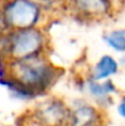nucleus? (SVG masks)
I'll return each mask as SVG.
<instances>
[{"label": "nucleus", "instance_id": "4", "mask_svg": "<svg viewBox=\"0 0 125 126\" xmlns=\"http://www.w3.org/2000/svg\"><path fill=\"white\" fill-rule=\"evenodd\" d=\"M32 115L39 126H66L69 105L60 98H48L36 105Z\"/></svg>", "mask_w": 125, "mask_h": 126}, {"label": "nucleus", "instance_id": "3", "mask_svg": "<svg viewBox=\"0 0 125 126\" xmlns=\"http://www.w3.org/2000/svg\"><path fill=\"white\" fill-rule=\"evenodd\" d=\"M47 12L32 0H6L0 2V32L38 28Z\"/></svg>", "mask_w": 125, "mask_h": 126}, {"label": "nucleus", "instance_id": "14", "mask_svg": "<svg viewBox=\"0 0 125 126\" xmlns=\"http://www.w3.org/2000/svg\"><path fill=\"white\" fill-rule=\"evenodd\" d=\"M1 1H6V0H0V2H1Z\"/></svg>", "mask_w": 125, "mask_h": 126}, {"label": "nucleus", "instance_id": "10", "mask_svg": "<svg viewBox=\"0 0 125 126\" xmlns=\"http://www.w3.org/2000/svg\"><path fill=\"white\" fill-rule=\"evenodd\" d=\"M32 1L36 2L38 6H41L45 12H49V11L55 10V9L59 7V5L61 4L60 0H32ZM61 5H63V4H61Z\"/></svg>", "mask_w": 125, "mask_h": 126}, {"label": "nucleus", "instance_id": "7", "mask_svg": "<svg viewBox=\"0 0 125 126\" xmlns=\"http://www.w3.org/2000/svg\"><path fill=\"white\" fill-rule=\"evenodd\" d=\"M83 89L99 107L110 104L112 95L117 92V87L112 80L93 81L91 79H86L83 82Z\"/></svg>", "mask_w": 125, "mask_h": 126}, {"label": "nucleus", "instance_id": "2", "mask_svg": "<svg viewBox=\"0 0 125 126\" xmlns=\"http://www.w3.org/2000/svg\"><path fill=\"white\" fill-rule=\"evenodd\" d=\"M48 39L41 27L0 32V61L6 64L47 55Z\"/></svg>", "mask_w": 125, "mask_h": 126}, {"label": "nucleus", "instance_id": "11", "mask_svg": "<svg viewBox=\"0 0 125 126\" xmlns=\"http://www.w3.org/2000/svg\"><path fill=\"white\" fill-rule=\"evenodd\" d=\"M117 111L118 114L120 115V118H123L125 120V97H123L119 103H118V107H117Z\"/></svg>", "mask_w": 125, "mask_h": 126}, {"label": "nucleus", "instance_id": "5", "mask_svg": "<svg viewBox=\"0 0 125 126\" xmlns=\"http://www.w3.org/2000/svg\"><path fill=\"white\" fill-rule=\"evenodd\" d=\"M69 10L83 21H101L113 14V0H69Z\"/></svg>", "mask_w": 125, "mask_h": 126}, {"label": "nucleus", "instance_id": "12", "mask_svg": "<svg viewBox=\"0 0 125 126\" xmlns=\"http://www.w3.org/2000/svg\"><path fill=\"white\" fill-rule=\"evenodd\" d=\"M119 66H123L125 69V53L123 54V56H122L120 60H119Z\"/></svg>", "mask_w": 125, "mask_h": 126}, {"label": "nucleus", "instance_id": "9", "mask_svg": "<svg viewBox=\"0 0 125 126\" xmlns=\"http://www.w3.org/2000/svg\"><path fill=\"white\" fill-rule=\"evenodd\" d=\"M103 41L113 50L125 53V28H118L108 32L103 37Z\"/></svg>", "mask_w": 125, "mask_h": 126}, {"label": "nucleus", "instance_id": "6", "mask_svg": "<svg viewBox=\"0 0 125 126\" xmlns=\"http://www.w3.org/2000/svg\"><path fill=\"white\" fill-rule=\"evenodd\" d=\"M102 110L92 103L77 99L69 105V118L66 126H104Z\"/></svg>", "mask_w": 125, "mask_h": 126}, {"label": "nucleus", "instance_id": "8", "mask_svg": "<svg viewBox=\"0 0 125 126\" xmlns=\"http://www.w3.org/2000/svg\"><path fill=\"white\" fill-rule=\"evenodd\" d=\"M119 71V61L109 55H102L98 61L93 65V67L89 71V76L88 79L93 80V81H106V80H110L112 76L117 75Z\"/></svg>", "mask_w": 125, "mask_h": 126}, {"label": "nucleus", "instance_id": "1", "mask_svg": "<svg viewBox=\"0 0 125 126\" xmlns=\"http://www.w3.org/2000/svg\"><path fill=\"white\" fill-rule=\"evenodd\" d=\"M2 76L11 92L21 98L45 93L60 77L59 70L47 55L15 60L2 65Z\"/></svg>", "mask_w": 125, "mask_h": 126}, {"label": "nucleus", "instance_id": "13", "mask_svg": "<svg viewBox=\"0 0 125 126\" xmlns=\"http://www.w3.org/2000/svg\"><path fill=\"white\" fill-rule=\"evenodd\" d=\"M60 1H61V4H63V5H66V4L69 2V0H60Z\"/></svg>", "mask_w": 125, "mask_h": 126}]
</instances>
